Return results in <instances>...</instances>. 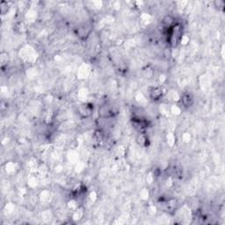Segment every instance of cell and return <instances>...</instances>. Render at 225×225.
I'll return each mask as SVG.
<instances>
[{"mask_svg":"<svg viewBox=\"0 0 225 225\" xmlns=\"http://www.w3.org/2000/svg\"><path fill=\"white\" fill-rule=\"evenodd\" d=\"M92 106L89 105V104H83V105H81L79 106L78 112L83 117H87L93 112V106Z\"/></svg>","mask_w":225,"mask_h":225,"instance_id":"1","label":"cell"},{"mask_svg":"<svg viewBox=\"0 0 225 225\" xmlns=\"http://www.w3.org/2000/svg\"><path fill=\"white\" fill-rule=\"evenodd\" d=\"M193 97L189 93H185L182 97V103L185 106H190L193 104Z\"/></svg>","mask_w":225,"mask_h":225,"instance_id":"2","label":"cell"},{"mask_svg":"<svg viewBox=\"0 0 225 225\" xmlns=\"http://www.w3.org/2000/svg\"><path fill=\"white\" fill-rule=\"evenodd\" d=\"M151 97L153 98V99H158L162 96V90L159 88H154L151 91Z\"/></svg>","mask_w":225,"mask_h":225,"instance_id":"3","label":"cell"}]
</instances>
